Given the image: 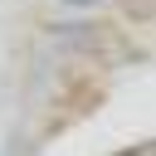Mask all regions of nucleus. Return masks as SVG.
<instances>
[{
    "label": "nucleus",
    "instance_id": "obj_2",
    "mask_svg": "<svg viewBox=\"0 0 156 156\" xmlns=\"http://www.w3.org/2000/svg\"><path fill=\"white\" fill-rule=\"evenodd\" d=\"M58 5H63V10H98L102 0H58Z\"/></svg>",
    "mask_w": 156,
    "mask_h": 156
},
{
    "label": "nucleus",
    "instance_id": "obj_1",
    "mask_svg": "<svg viewBox=\"0 0 156 156\" xmlns=\"http://www.w3.org/2000/svg\"><path fill=\"white\" fill-rule=\"evenodd\" d=\"M54 39H63V44H93L98 29L93 24H54Z\"/></svg>",
    "mask_w": 156,
    "mask_h": 156
}]
</instances>
